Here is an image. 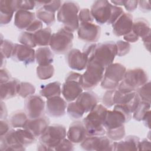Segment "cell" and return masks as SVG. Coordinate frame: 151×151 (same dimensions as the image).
Returning <instances> with one entry per match:
<instances>
[{
    "instance_id": "obj_20",
    "label": "cell",
    "mask_w": 151,
    "mask_h": 151,
    "mask_svg": "<svg viewBox=\"0 0 151 151\" xmlns=\"http://www.w3.org/2000/svg\"><path fill=\"white\" fill-rule=\"evenodd\" d=\"M133 18L131 14L124 12L113 24V32L117 37L124 36L132 31Z\"/></svg>"
},
{
    "instance_id": "obj_32",
    "label": "cell",
    "mask_w": 151,
    "mask_h": 151,
    "mask_svg": "<svg viewBox=\"0 0 151 151\" xmlns=\"http://www.w3.org/2000/svg\"><path fill=\"white\" fill-rule=\"evenodd\" d=\"M16 133L19 143L25 147L35 143L37 140V138L30 132L25 129H17Z\"/></svg>"
},
{
    "instance_id": "obj_54",
    "label": "cell",
    "mask_w": 151,
    "mask_h": 151,
    "mask_svg": "<svg viewBox=\"0 0 151 151\" xmlns=\"http://www.w3.org/2000/svg\"><path fill=\"white\" fill-rule=\"evenodd\" d=\"M150 142L149 140L147 139H143L142 140H140L139 143V150H150Z\"/></svg>"
},
{
    "instance_id": "obj_27",
    "label": "cell",
    "mask_w": 151,
    "mask_h": 151,
    "mask_svg": "<svg viewBox=\"0 0 151 151\" xmlns=\"http://www.w3.org/2000/svg\"><path fill=\"white\" fill-rule=\"evenodd\" d=\"M35 61L38 65L51 64L54 61V54L50 48L41 47L35 51Z\"/></svg>"
},
{
    "instance_id": "obj_13",
    "label": "cell",
    "mask_w": 151,
    "mask_h": 151,
    "mask_svg": "<svg viewBox=\"0 0 151 151\" xmlns=\"http://www.w3.org/2000/svg\"><path fill=\"white\" fill-rule=\"evenodd\" d=\"M24 107L28 119H34L44 115L45 102L41 96L33 94L25 99Z\"/></svg>"
},
{
    "instance_id": "obj_30",
    "label": "cell",
    "mask_w": 151,
    "mask_h": 151,
    "mask_svg": "<svg viewBox=\"0 0 151 151\" xmlns=\"http://www.w3.org/2000/svg\"><path fill=\"white\" fill-rule=\"evenodd\" d=\"M34 34V38L37 46L48 47L52 35L51 29L50 27H45L40 29Z\"/></svg>"
},
{
    "instance_id": "obj_14",
    "label": "cell",
    "mask_w": 151,
    "mask_h": 151,
    "mask_svg": "<svg viewBox=\"0 0 151 151\" xmlns=\"http://www.w3.org/2000/svg\"><path fill=\"white\" fill-rule=\"evenodd\" d=\"M77 35L80 40L90 43H95L99 40L101 28L93 22L79 23Z\"/></svg>"
},
{
    "instance_id": "obj_48",
    "label": "cell",
    "mask_w": 151,
    "mask_h": 151,
    "mask_svg": "<svg viewBox=\"0 0 151 151\" xmlns=\"http://www.w3.org/2000/svg\"><path fill=\"white\" fill-rule=\"evenodd\" d=\"M42 27H43L42 22L41 21H40L39 19H35L28 26V27L25 29V31L27 32H29L35 33L37 31H39L40 29H42Z\"/></svg>"
},
{
    "instance_id": "obj_59",
    "label": "cell",
    "mask_w": 151,
    "mask_h": 151,
    "mask_svg": "<svg viewBox=\"0 0 151 151\" xmlns=\"http://www.w3.org/2000/svg\"><path fill=\"white\" fill-rule=\"evenodd\" d=\"M110 2L112 4H113V5H116V6H122L124 4V1H110Z\"/></svg>"
},
{
    "instance_id": "obj_17",
    "label": "cell",
    "mask_w": 151,
    "mask_h": 151,
    "mask_svg": "<svg viewBox=\"0 0 151 151\" xmlns=\"http://www.w3.org/2000/svg\"><path fill=\"white\" fill-rule=\"evenodd\" d=\"M11 58L17 62H21L25 65L34 63L35 51L34 48L21 44H15Z\"/></svg>"
},
{
    "instance_id": "obj_42",
    "label": "cell",
    "mask_w": 151,
    "mask_h": 151,
    "mask_svg": "<svg viewBox=\"0 0 151 151\" xmlns=\"http://www.w3.org/2000/svg\"><path fill=\"white\" fill-rule=\"evenodd\" d=\"M67 113L70 117L75 119L82 117L84 114V111L78 107L74 101L70 102V103L67 104Z\"/></svg>"
},
{
    "instance_id": "obj_37",
    "label": "cell",
    "mask_w": 151,
    "mask_h": 151,
    "mask_svg": "<svg viewBox=\"0 0 151 151\" xmlns=\"http://www.w3.org/2000/svg\"><path fill=\"white\" fill-rule=\"evenodd\" d=\"M14 45L12 42L8 40H4L2 38V35H1V46H0V52L1 57L4 58H9L12 57V52L14 48Z\"/></svg>"
},
{
    "instance_id": "obj_5",
    "label": "cell",
    "mask_w": 151,
    "mask_h": 151,
    "mask_svg": "<svg viewBox=\"0 0 151 151\" xmlns=\"http://www.w3.org/2000/svg\"><path fill=\"white\" fill-rule=\"evenodd\" d=\"M83 92L82 74L74 71L69 72L61 87L64 99L66 101H74Z\"/></svg>"
},
{
    "instance_id": "obj_44",
    "label": "cell",
    "mask_w": 151,
    "mask_h": 151,
    "mask_svg": "<svg viewBox=\"0 0 151 151\" xmlns=\"http://www.w3.org/2000/svg\"><path fill=\"white\" fill-rule=\"evenodd\" d=\"M116 46V55L123 57L127 54L130 50L131 45L129 42L125 41L119 40L115 42Z\"/></svg>"
},
{
    "instance_id": "obj_24",
    "label": "cell",
    "mask_w": 151,
    "mask_h": 151,
    "mask_svg": "<svg viewBox=\"0 0 151 151\" xmlns=\"http://www.w3.org/2000/svg\"><path fill=\"white\" fill-rule=\"evenodd\" d=\"M16 12L14 0L0 1V24L5 25L9 24L12 19L14 12Z\"/></svg>"
},
{
    "instance_id": "obj_10",
    "label": "cell",
    "mask_w": 151,
    "mask_h": 151,
    "mask_svg": "<svg viewBox=\"0 0 151 151\" xmlns=\"http://www.w3.org/2000/svg\"><path fill=\"white\" fill-rule=\"evenodd\" d=\"M66 136L65 126L60 124H52L49 125L39 137V141L48 147L50 150H55V147L65 138Z\"/></svg>"
},
{
    "instance_id": "obj_28",
    "label": "cell",
    "mask_w": 151,
    "mask_h": 151,
    "mask_svg": "<svg viewBox=\"0 0 151 151\" xmlns=\"http://www.w3.org/2000/svg\"><path fill=\"white\" fill-rule=\"evenodd\" d=\"M132 30L142 39L150 35L149 22L143 18H137L133 21Z\"/></svg>"
},
{
    "instance_id": "obj_16",
    "label": "cell",
    "mask_w": 151,
    "mask_h": 151,
    "mask_svg": "<svg viewBox=\"0 0 151 151\" xmlns=\"http://www.w3.org/2000/svg\"><path fill=\"white\" fill-rule=\"evenodd\" d=\"M67 107L66 100L60 96L47 99L45 102L46 113L52 117L58 118L64 116Z\"/></svg>"
},
{
    "instance_id": "obj_52",
    "label": "cell",
    "mask_w": 151,
    "mask_h": 151,
    "mask_svg": "<svg viewBox=\"0 0 151 151\" xmlns=\"http://www.w3.org/2000/svg\"><path fill=\"white\" fill-rule=\"evenodd\" d=\"M123 39L127 42H136L139 39V37L132 30L130 32L123 36Z\"/></svg>"
},
{
    "instance_id": "obj_46",
    "label": "cell",
    "mask_w": 151,
    "mask_h": 151,
    "mask_svg": "<svg viewBox=\"0 0 151 151\" xmlns=\"http://www.w3.org/2000/svg\"><path fill=\"white\" fill-rule=\"evenodd\" d=\"M78 21L79 23L93 22L94 18L92 17L90 10L88 8L80 9L78 13Z\"/></svg>"
},
{
    "instance_id": "obj_8",
    "label": "cell",
    "mask_w": 151,
    "mask_h": 151,
    "mask_svg": "<svg viewBox=\"0 0 151 151\" xmlns=\"http://www.w3.org/2000/svg\"><path fill=\"white\" fill-rule=\"evenodd\" d=\"M126 68L120 63H112L105 69L104 76L100 83L101 87L105 90L117 89L123 80Z\"/></svg>"
},
{
    "instance_id": "obj_43",
    "label": "cell",
    "mask_w": 151,
    "mask_h": 151,
    "mask_svg": "<svg viewBox=\"0 0 151 151\" xmlns=\"http://www.w3.org/2000/svg\"><path fill=\"white\" fill-rule=\"evenodd\" d=\"M14 5L15 11L19 10L29 11L33 9L36 6L35 1H21V0H14Z\"/></svg>"
},
{
    "instance_id": "obj_41",
    "label": "cell",
    "mask_w": 151,
    "mask_h": 151,
    "mask_svg": "<svg viewBox=\"0 0 151 151\" xmlns=\"http://www.w3.org/2000/svg\"><path fill=\"white\" fill-rule=\"evenodd\" d=\"M141 101L150 103V83H146L138 88L136 91Z\"/></svg>"
},
{
    "instance_id": "obj_53",
    "label": "cell",
    "mask_w": 151,
    "mask_h": 151,
    "mask_svg": "<svg viewBox=\"0 0 151 151\" xmlns=\"http://www.w3.org/2000/svg\"><path fill=\"white\" fill-rule=\"evenodd\" d=\"M138 5L140 11L143 12H149L151 9L150 2L149 1H139Z\"/></svg>"
},
{
    "instance_id": "obj_4",
    "label": "cell",
    "mask_w": 151,
    "mask_h": 151,
    "mask_svg": "<svg viewBox=\"0 0 151 151\" xmlns=\"http://www.w3.org/2000/svg\"><path fill=\"white\" fill-rule=\"evenodd\" d=\"M148 81V76L145 70L135 68L126 70L124 77L117 90L122 93L136 91V90Z\"/></svg>"
},
{
    "instance_id": "obj_23",
    "label": "cell",
    "mask_w": 151,
    "mask_h": 151,
    "mask_svg": "<svg viewBox=\"0 0 151 151\" xmlns=\"http://www.w3.org/2000/svg\"><path fill=\"white\" fill-rule=\"evenodd\" d=\"M19 83V80L12 78L8 81L1 84V100H8L18 95Z\"/></svg>"
},
{
    "instance_id": "obj_57",
    "label": "cell",
    "mask_w": 151,
    "mask_h": 151,
    "mask_svg": "<svg viewBox=\"0 0 151 151\" xmlns=\"http://www.w3.org/2000/svg\"><path fill=\"white\" fill-rule=\"evenodd\" d=\"M142 40L143 41V44H144L145 47L149 51L150 42V35H149L147 36L146 37H145V38L142 39Z\"/></svg>"
},
{
    "instance_id": "obj_21",
    "label": "cell",
    "mask_w": 151,
    "mask_h": 151,
    "mask_svg": "<svg viewBox=\"0 0 151 151\" xmlns=\"http://www.w3.org/2000/svg\"><path fill=\"white\" fill-rule=\"evenodd\" d=\"M76 104L84 111L89 113L99 102V97L94 92L87 90L83 92L76 100Z\"/></svg>"
},
{
    "instance_id": "obj_36",
    "label": "cell",
    "mask_w": 151,
    "mask_h": 151,
    "mask_svg": "<svg viewBox=\"0 0 151 151\" xmlns=\"http://www.w3.org/2000/svg\"><path fill=\"white\" fill-rule=\"evenodd\" d=\"M35 88L33 84L28 82H20L18 91V95L23 99L34 94Z\"/></svg>"
},
{
    "instance_id": "obj_50",
    "label": "cell",
    "mask_w": 151,
    "mask_h": 151,
    "mask_svg": "<svg viewBox=\"0 0 151 151\" xmlns=\"http://www.w3.org/2000/svg\"><path fill=\"white\" fill-rule=\"evenodd\" d=\"M11 78V74L5 68H1L0 70V83H5Z\"/></svg>"
},
{
    "instance_id": "obj_3",
    "label": "cell",
    "mask_w": 151,
    "mask_h": 151,
    "mask_svg": "<svg viewBox=\"0 0 151 151\" xmlns=\"http://www.w3.org/2000/svg\"><path fill=\"white\" fill-rule=\"evenodd\" d=\"M78 4L74 1L63 2L57 12V19L64 25V28L73 32L77 30L79 25Z\"/></svg>"
},
{
    "instance_id": "obj_15",
    "label": "cell",
    "mask_w": 151,
    "mask_h": 151,
    "mask_svg": "<svg viewBox=\"0 0 151 151\" xmlns=\"http://www.w3.org/2000/svg\"><path fill=\"white\" fill-rule=\"evenodd\" d=\"M65 59L68 67L72 70L77 71L84 70L88 61L87 55L77 48L70 50L67 53Z\"/></svg>"
},
{
    "instance_id": "obj_33",
    "label": "cell",
    "mask_w": 151,
    "mask_h": 151,
    "mask_svg": "<svg viewBox=\"0 0 151 151\" xmlns=\"http://www.w3.org/2000/svg\"><path fill=\"white\" fill-rule=\"evenodd\" d=\"M35 15L38 19L48 26L52 25L55 22V13L48 11L42 7L37 9Z\"/></svg>"
},
{
    "instance_id": "obj_1",
    "label": "cell",
    "mask_w": 151,
    "mask_h": 151,
    "mask_svg": "<svg viewBox=\"0 0 151 151\" xmlns=\"http://www.w3.org/2000/svg\"><path fill=\"white\" fill-rule=\"evenodd\" d=\"M88 58V61H94L106 68L112 63L116 56V46L113 41L92 43L86 45L83 51Z\"/></svg>"
},
{
    "instance_id": "obj_47",
    "label": "cell",
    "mask_w": 151,
    "mask_h": 151,
    "mask_svg": "<svg viewBox=\"0 0 151 151\" xmlns=\"http://www.w3.org/2000/svg\"><path fill=\"white\" fill-rule=\"evenodd\" d=\"M74 145L68 139H64L54 149L55 150H73Z\"/></svg>"
},
{
    "instance_id": "obj_56",
    "label": "cell",
    "mask_w": 151,
    "mask_h": 151,
    "mask_svg": "<svg viewBox=\"0 0 151 151\" xmlns=\"http://www.w3.org/2000/svg\"><path fill=\"white\" fill-rule=\"evenodd\" d=\"M150 111H149L146 114V115L145 116V117L142 120V121L143 122L144 125L149 129H150Z\"/></svg>"
},
{
    "instance_id": "obj_51",
    "label": "cell",
    "mask_w": 151,
    "mask_h": 151,
    "mask_svg": "<svg viewBox=\"0 0 151 151\" xmlns=\"http://www.w3.org/2000/svg\"><path fill=\"white\" fill-rule=\"evenodd\" d=\"M139 1H124L123 6L128 12H133L138 6Z\"/></svg>"
},
{
    "instance_id": "obj_2",
    "label": "cell",
    "mask_w": 151,
    "mask_h": 151,
    "mask_svg": "<svg viewBox=\"0 0 151 151\" xmlns=\"http://www.w3.org/2000/svg\"><path fill=\"white\" fill-rule=\"evenodd\" d=\"M107 111L103 104H97L83 119L87 136H103L106 134L104 120Z\"/></svg>"
},
{
    "instance_id": "obj_9",
    "label": "cell",
    "mask_w": 151,
    "mask_h": 151,
    "mask_svg": "<svg viewBox=\"0 0 151 151\" xmlns=\"http://www.w3.org/2000/svg\"><path fill=\"white\" fill-rule=\"evenodd\" d=\"M106 68L94 61H88L86 71L82 74V87L91 90L102 81Z\"/></svg>"
},
{
    "instance_id": "obj_55",
    "label": "cell",
    "mask_w": 151,
    "mask_h": 151,
    "mask_svg": "<svg viewBox=\"0 0 151 151\" xmlns=\"http://www.w3.org/2000/svg\"><path fill=\"white\" fill-rule=\"evenodd\" d=\"M8 116L7 109L2 100L1 101V119H6Z\"/></svg>"
},
{
    "instance_id": "obj_18",
    "label": "cell",
    "mask_w": 151,
    "mask_h": 151,
    "mask_svg": "<svg viewBox=\"0 0 151 151\" xmlns=\"http://www.w3.org/2000/svg\"><path fill=\"white\" fill-rule=\"evenodd\" d=\"M0 149L2 151H22L24 146L19 143L16 130L11 129L6 134L0 136Z\"/></svg>"
},
{
    "instance_id": "obj_19",
    "label": "cell",
    "mask_w": 151,
    "mask_h": 151,
    "mask_svg": "<svg viewBox=\"0 0 151 151\" xmlns=\"http://www.w3.org/2000/svg\"><path fill=\"white\" fill-rule=\"evenodd\" d=\"M50 122L49 119L44 115L34 119H28L23 129L30 132L37 139L45 131Z\"/></svg>"
},
{
    "instance_id": "obj_22",
    "label": "cell",
    "mask_w": 151,
    "mask_h": 151,
    "mask_svg": "<svg viewBox=\"0 0 151 151\" xmlns=\"http://www.w3.org/2000/svg\"><path fill=\"white\" fill-rule=\"evenodd\" d=\"M66 136L73 143H81L88 136L83 123L76 121L70 125Z\"/></svg>"
},
{
    "instance_id": "obj_7",
    "label": "cell",
    "mask_w": 151,
    "mask_h": 151,
    "mask_svg": "<svg viewBox=\"0 0 151 151\" xmlns=\"http://www.w3.org/2000/svg\"><path fill=\"white\" fill-rule=\"evenodd\" d=\"M74 35L72 32L63 27L52 34L50 47L57 54H67L73 47Z\"/></svg>"
},
{
    "instance_id": "obj_39",
    "label": "cell",
    "mask_w": 151,
    "mask_h": 151,
    "mask_svg": "<svg viewBox=\"0 0 151 151\" xmlns=\"http://www.w3.org/2000/svg\"><path fill=\"white\" fill-rule=\"evenodd\" d=\"M126 131L124 125L120 127L113 129L111 130H106V136L113 141H119L124 138L125 136Z\"/></svg>"
},
{
    "instance_id": "obj_58",
    "label": "cell",
    "mask_w": 151,
    "mask_h": 151,
    "mask_svg": "<svg viewBox=\"0 0 151 151\" xmlns=\"http://www.w3.org/2000/svg\"><path fill=\"white\" fill-rule=\"evenodd\" d=\"M37 150H40V151H48V150H50V148L48 147H47L46 145H44L43 143H41V142H39L38 145H37Z\"/></svg>"
},
{
    "instance_id": "obj_31",
    "label": "cell",
    "mask_w": 151,
    "mask_h": 151,
    "mask_svg": "<svg viewBox=\"0 0 151 151\" xmlns=\"http://www.w3.org/2000/svg\"><path fill=\"white\" fill-rule=\"evenodd\" d=\"M28 117L22 110H17L13 112L9 117V123L12 127L14 129L23 128Z\"/></svg>"
},
{
    "instance_id": "obj_11",
    "label": "cell",
    "mask_w": 151,
    "mask_h": 151,
    "mask_svg": "<svg viewBox=\"0 0 151 151\" xmlns=\"http://www.w3.org/2000/svg\"><path fill=\"white\" fill-rule=\"evenodd\" d=\"M80 146L88 151L114 150L115 142L107 136H88L81 143Z\"/></svg>"
},
{
    "instance_id": "obj_49",
    "label": "cell",
    "mask_w": 151,
    "mask_h": 151,
    "mask_svg": "<svg viewBox=\"0 0 151 151\" xmlns=\"http://www.w3.org/2000/svg\"><path fill=\"white\" fill-rule=\"evenodd\" d=\"M11 124L6 119H1L0 120V136L6 134L11 129Z\"/></svg>"
},
{
    "instance_id": "obj_34",
    "label": "cell",
    "mask_w": 151,
    "mask_h": 151,
    "mask_svg": "<svg viewBox=\"0 0 151 151\" xmlns=\"http://www.w3.org/2000/svg\"><path fill=\"white\" fill-rule=\"evenodd\" d=\"M149 111H150V103L140 101L133 113V118L138 122L142 121L145 116Z\"/></svg>"
},
{
    "instance_id": "obj_40",
    "label": "cell",
    "mask_w": 151,
    "mask_h": 151,
    "mask_svg": "<svg viewBox=\"0 0 151 151\" xmlns=\"http://www.w3.org/2000/svg\"><path fill=\"white\" fill-rule=\"evenodd\" d=\"M18 40L19 44L32 48L37 46L34 38V34L26 31L22 32L19 35Z\"/></svg>"
},
{
    "instance_id": "obj_26",
    "label": "cell",
    "mask_w": 151,
    "mask_h": 151,
    "mask_svg": "<svg viewBox=\"0 0 151 151\" xmlns=\"http://www.w3.org/2000/svg\"><path fill=\"white\" fill-rule=\"evenodd\" d=\"M120 142H115L114 150H139L140 138L134 135L124 137Z\"/></svg>"
},
{
    "instance_id": "obj_25",
    "label": "cell",
    "mask_w": 151,
    "mask_h": 151,
    "mask_svg": "<svg viewBox=\"0 0 151 151\" xmlns=\"http://www.w3.org/2000/svg\"><path fill=\"white\" fill-rule=\"evenodd\" d=\"M35 14L29 11H18L15 14L14 25L19 29H26L35 19Z\"/></svg>"
},
{
    "instance_id": "obj_35",
    "label": "cell",
    "mask_w": 151,
    "mask_h": 151,
    "mask_svg": "<svg viewBox=\"0 0 151 151\" xmlns=\"http://www.w3.org/2000/svg\"><path fill=\"white\" fill-rule=\"evenodd\" d=\"M55 70L52 64L38 65L36 69L38 78L40 80H47L51 78L54 74Z\"/></svg>"
},
{
    "instance_id": "obj_29",
    "label": "cell",
    "mask_w": 151,
    "mask_h": 151,
    "mask_svg": "<svg viewBox=\"0 0 151 151\" xmlns=\"http://www.w3.org/2000/svg\"><path fill=\"white\" fill-rule=\"evenodd\" d=\"M61 94V84L59 81H54L43 86L40 91V96L47 99L55 96H60Z\"/></svg>"
},
{
    "instance_id": "obj_45",
    "label": "cell",
    "mask_w": 151,
    "mask_h": 151,
    "mask_svg": "<svg viewBox=\"0 0 151 151\" xmlns=\"http://www.w3.org/2000/svg\"><path fill=\"white\" fill-rule=\"evenodd\" d=\"M116 90H109L104 93L102 98V103L106 107L110 108L114 105V95Z\"/></svg>"
},
{
    "instance_id": "obj_12",
    "label": "cell",
    "mask_w": 151,
    "mask_h": 151,
    "mask_svg": "<svg viewBox=\"0 0 151 151\" xmlns=\"http://www.w3.org/2000/svg\"><path fill=\"white\" fill-rule=\"evenodd\" d=\"M113 5L110 1L104 0L96 1L92 4L90 12L94 20L100 25L108 24L113 12Z\"/></svg>"
},
{
    "instance_id": "obj_38",
    "label": "cell",
    "mask_w": 151,
    "mask_h": 151,
    "mask_svg": "<svg viewBox=\"0 0 151 151\" xmlns=\"http://www.w3.org/2000/svg\"><path fill=\"white\" fill-rule=\"evenodd\" d=\"M36 6L38 8L42 7L45 9L53 13L59 10L62 5L61 1H35Z\"/></svg>"
},
{
    "instance_id": "obj_6",
    "label": "cell",
    "mask_w": 151,
    "mask_h": 151,
    "mask_svg": "<svg viewBox=\"0 0 151 151\" xmlns=\"http://www.w3.org/2000/svg\"><path fill=\"white\" fill-rule=\"evenodd\" d=\"M132 119V113L123 104H115L113 110H107L104 120L106 130L120 127Z\"/></svg>"
}]
</instances>
